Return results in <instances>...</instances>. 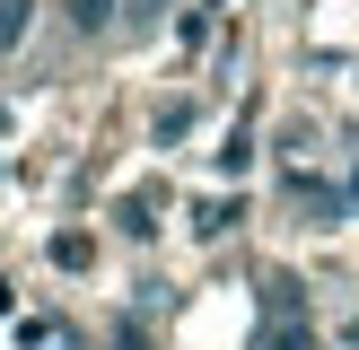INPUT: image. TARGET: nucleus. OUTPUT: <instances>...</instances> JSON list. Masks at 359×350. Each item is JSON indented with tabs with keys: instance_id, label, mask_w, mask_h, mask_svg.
<instances>
[{
	"instance_id": "nucleus-1",
	"label": "nucleus",
	"mask_w": 359,
	"mask_h": 350,
	"mask_svg": "<svg viewBox=\"0 0 359 350\" xmlns=\"http://www.w3.org/2000/svg\"><path fill=\"white\" fill-rule=\"evenodd\" d=\"M114 9H123V0H70V27H79V35H105Z\"/></svg>"
},
{
	"instance_id": "nucleus-2",
	"label": "nucleus",
	"mask_w": 359,
	"mask_h": 350,
	"mask_svg": "<svg viewBox=\"0 0 359 350\" xmlns=\"http://www.w3.org/2000/svg\"><path fill=\"white\" fill-rule=\"evenodd\" d=\"M27 18H35V0H0V52H18V35H27Z\"/></svg>"
},
{
	"instance_id": "nucleus-3",
	"label": "nucleus",
	"mask_w": 359,
	"mask_h": 350,
	"mask_svg": "<svg viewBox=\"0 0 359 350\" xmlns=\"http://www.w3.org/2000/svg\"><path fill=\"white\" fill-rule=\"evenodd\" d=\"M255 350H316V332H290V324H272V332H263Z\"/></svg>"
},
{
	"instance_id": "nucleus-4",
	"label": "nucleus",
	"mask_w": 359,
	"mask_h": 350,
	"mask_svg": "<svg viewBox=\"0 0 359 350\" xmlns=\"http://www.w3.org/2000/svg\"><path fill=\"white\" fill-rule=\"evenodd\" d=\"M167 9H175V0H123V18H132V27H158Z\"/></svg>"
}]
</instances>
